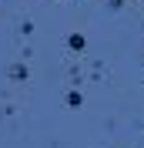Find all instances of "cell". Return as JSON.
Listing matches in <instances>:
<instances>
[{
    "label": "cell",
    "mask_w": 144,
    "mask_h": 148,
    "mask_svg": "<svg viewBox=\"0 0 144 148\" xmlns=\"http://www.w3.org/2000/svg\"><path fill=\"white\" fill-rule=\"evenodd\" d=\"M67 47H71V51H84V47H87V37L84 34H71L67 37Z\"/></svg>",
    "instance_id": "1"
},
{
    "label": "cell",
    "mask_w": 144,
    "mask_h": 148,
    "mask_svg": "<svg viewBox=\"0 0 144 148\" xmlns=\"http://www.w3.org/2000/svg\"><path fill=\"white\" fill-rule=\"evenodd\" d=\"M10 77H14V81H24V77H27V67H24V64H14Z\"/></svg>",
    "instance_id": "2"
},
{
    "label": "cell",
    "mask_w": 144,
    "mask_h": 148,
    "mask_svg": "<svg viewBox=\"0 0 144 148\" xmlns=\"http://www.w3.org/2000/svg\"><path fill=\"white\" fill-rule=\"evenodd\" d=\"M67 104H71V108H81V94L71 91V94H67Z\"/></svg>",
    "instance_id": "3"
},
{
    "label": "cell",
    "mask_w": 144,
    "mask_h": 148,
    "mask_svg": "<svg viewBox=\"0 0 144 148\" xmlns=\"http://www.w3.org/2000/svg\"><path fill=\"white\" fill-rule=\"evenodd\" d=\"M121 3H124V0H121Z\"/></svg>",
    "instance_id": "4"
}]
</instances>
